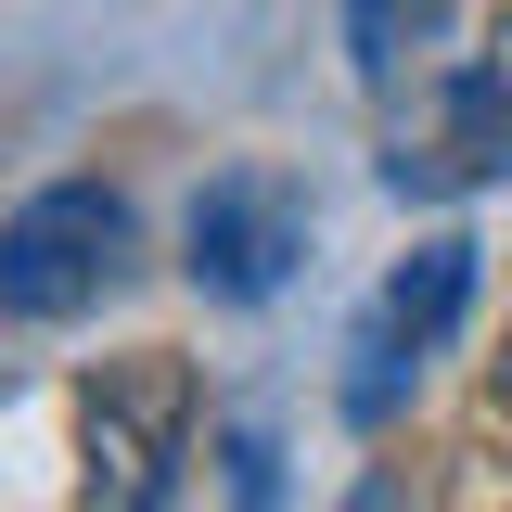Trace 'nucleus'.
I'll return each mask as SVG.
<instances>
[{"label":"nucleus","instance_id":"nucleus-1","mask_svg":"<svg viewBox=\"0 0 512 512\" xmlns=\"http://www.w3.org/2000/svg\"><path fill=\"white\" fill-rule=\"evenodd\" d=\"M128 269V192L52 180L0 218V320H77Z\"/></svg>","mask_w":512,"mask_h":512},{"label":"nucleus","instance_id":"nucleus-2","mask_svg":"<svg viewBox=\"0 0 512 512\" xmlns=\"http://www.w3.org/2000/svg\"><path fill=\"white\" fill-rule=\"evenodd\" d=\"M487 180H512V13H500V39L461 64V77H436L397 116V141H384V192H410V205L487 192Z\"/></svg>","mask_w":512,"mask_h":512},{"label":"nucleus","instance_id":"nucleus-3","mask_svg":"<svg viewBox=\"0 0 512 512\" xmlns=\"http://www.w3.org/2000/svg\"><path fill=\"white\" fill-rule=\"evenodd\" d=\"M180 269L205 308H269L295 269H308V192L282 167H218L192 192V231H180Z\"/></svg>","mask_w":512,"mask_h":512},{"label":"nucleus","instance_id":"nucleus-4","mask_svg":"<svg viewBox=\"0 0 512 512\" xmlns=\"http://www.w3.org/2000/svg\"><path fill=\"white\" fill-rule=\"evenodd\" d=\"M474 308V244L436 231V244H410V269L384 282L359 333H346V423H397V397L423 384V359L448 346V320Z\"/></svg>","mask_w":512,"mask_h":512},{"label":"nucleus","instance_id":"nucleus-5","mask_svg":"<svg viewBox=\"0 0 512 512\" xmlns=\"http://www.w3.org/2000/svg\"><path fill=\"white\" fill-rule=\"evenodd\" d=\"M90 512H167L192 448V372L180 359H128V372L90 384Z\"/></svg>","mask_w":512,"mask_h":512},{"label":"nucleus","instance_id":"nucleus-6","mask_svg":"<svg viewBox=\"0 0 512 512\" xmlns=\"http://www.w3.org/2000/svg\"><path fill=\"white\" fill-rule=\"evenodd\" d=\"M436 39V0H346V64L372 77V90H397V64Z\"/></svg>","mask_w":512,"mask_h":512},{"label":"nucleus","instance_id":"nucleus-7","mask_svg":"<svg viewBox=\"0 0 512 512\" xmlns=\"http://www.w3.org/2000/svg\"><path fill=\"white\" fill-rule=\"evenodd\" d=\"M218 448H231V500H244V512H269V500H282V474H269V436H256V423H231Z\"/></svg>","mask_w":512,"mask_h":512},{"label":"nucleus","instance_id":"nucleus-8","mask_svg":"<svg viewBox=\"0 0 512 512\" xmlns=\"http://www.w3.org/2000/svg\"><path fill=\"white\" fill-rule=\"evenodd\" d=\"M346 512H410V487H397V474H359V487H346Z\"/></svg>","mask_w":512,"mask_h":512},{"label":"nucleus","instance_id":"nucleus-9","mask_svg":"<svg viewBox=\"0 0 512 512\" xmlns=\"http://www.w3.org/2000/svg\"><path fill=\"white\" fill-rule=\"evenodd\" d=\"M500 397H512V346H500Z\"/></svg>","mask_w":512,"mask_h":512}]
</instances>
